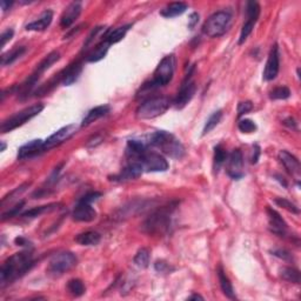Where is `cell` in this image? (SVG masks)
Listing matches in <instances>:
<instances>
[{"mask_svg":"<svg viewBox=\"0 0 301 301\" xmlns=\"http://www.w3.org/2000/svg\"><path fill=\"white\" fill-rule=\"evenodd\" d=\"M238 128L242 133H253L256 131V124L249 119H241L238 124Z\"/></svg>","mask_w":301,"mask_h":301,"instance_id":"39","label":"cell"},{"mask_svg":"<svg viewBox=\"0 0 301 301\" xmlns=\"http://www.w3.org/2000/svg\"><path fill=\"white\" fill-rule=\"evenodd\" d=\"M187 8L188 6L187 4H185V3H181V2L172 3V4L167 5L166 8L161 10L160 15L162 17H165V18H175V17L184 15Z\"/></svg>","mask_w":301,"mask_h":301,"instance_id":"26","label":"cell"},{"mask_svg":"<svg viewBox=\"0 0 301 301\" xmlns=\"http://www.w3.org/2000/svg\"><path fill=\"white\" fill-rule=\"evenodd\" d=\"M43 110H44L43 104H36L30 107L24 108V110L19 111V112L15 113L13 116L9 117L8 119L3 121L2 126H0V132H2V133H8V132H11L13 130H16V128L23 126L24 124H26L27 121L31 120L32 118L38 116Z\"/></svg>","mask_w":301,"mask_h":301,"instance_id":"6","label":"cell"},{"mask_svg":"<svg viewBox=\"0 0 301 301\" xmlns=\"http://www.w3.org/2000/svg\"><path fill=\"white\" fill-rule=\"evenodd\" d=\"M138 161L140 162L144 171L146 172H165L170 167L167 160L162 157L161 154L151 151L145 152V153L138 159Z\"/></svg>","mask_w":301,"mask_h":301,"instance_id":"10","label":"cell"},{"mask_svg":"<svg viewBox=\"0 0 301 301\" xmlns=\"http://www.w3.org/2000/svg\"><path fill=\"white\" fill-rule=\"evenodd\" d=\"M108 112H110V106H108V105H100V106L92 108V110L89 111V113H87L86 117L83 119L81 127L90 126L91 124L96 123L97 120L100 119V118L107 116Z\"/></svg>","mask_w":301,"mask_h":301,"instance_id":"24","label":"cell"},{"mask_svg":"<svg viewBox=\"0 0 301 301\" xmlns=\"http://www.w3.org/2000/svg\"><path fill=\"white\" fill-rule=\"evenodd\" d=\"M39 76H37L36 73H33L31 77H29L27 79L24 81V83L22 84L18 87V92H17V94H18V98H20V99H25V98L29 97V94L32 92V90L35 89L36 84L38 83L39 80Z\"/></svg>","mask_w":301,"mask_h":301,"instance_id":"30","label":"cell"},{"mask_svg":"<svg viewBox=\"0 0 301 301\" xmlns=\"http://www.w3.org/2000/svg\"><path fill=\"white\" fill-rule=\"evenodd\" d=\"M110 46H111V44L104 38L99 44H97L96 46L91 49V51L87 53V56H86V60L89 63H97V62H99V60L104 59L105 56H106L108 52Z\"/></svg>","mask_w":301,"mask_h":301,"instance_id":"23","label":"cell"},{"mask_svg":"<svg viewBox=\"0 0 301 301\" xmlns=\"http://www.w3.org/2000/svg\"><path fill=\"white\" fill-rule=\"evenodd\" d=\"M259 155H260V148L258 145H255L254 148H253V155H252V164H256L258 162V159H259Z\"/></svg>","mask_w":301,"mask_h":301,"instance_id":"48","label":"cell"},{"mask_svg":"<svg viewBox=\"0 0 301 301\" xmlns=\"http://www.w3.org/2000/svg\"><path fill=\"white\" fill-rule=\"evenodd\" d=\"M74 240L81 246H96L100 242L101 235L98 232L87 231L78 234Z\"/></svg>","mask_w":301,"mask_h":301,"instance_id":"27","label":"cell"},{"mask_svg":"<svg viewBox=\"0 0 301 301\" xmlns=\"http://www.w3.org/2000/svg\"><path fill=\"white\" fill-rule=\"evenodd\" d=\"M280 70V54H279V47L278 45H273L272 49L269 51L268 59H267L265 70H263V79L266 81L274 80L276 76L279 74Z\"/></svg>","mask_w":301,"mask_h":301,"instance_id":"13","label":"cell"},{"mask_svg":"<svg viewBox=\"0 0 301 301\" xmlns=\"http://www.w3.org/2000/svg\"><path fill=\"white\" fill-rule=\"evenodd\" d=\"M227 174L234 180H239L243 177V158L241 151H232L227 159Z\"/></svg>","mask_w":301,"mask_h":301,"instance_id":"14","label":"cell"},{"mask_svg":"<svg viewBox=\"0 0 301 301\" xmlns=\"http://www.w3.org/2000/svg\"><path fill=\"white\" fill-rule=\"evenodd\" d=\"M143 172H144V168H143V166H141V164L139 161L138 160L130 161L128 162L127 166L125 167L119 174L114 175L113 179H111V180L119 181V182L133 180V179L139 178L140 175L143 174Z\"/></svg>","mask_w":301,"mask_h":301,"instance_id":"16","label":"cell"},{"mask_svg":"<svg viewBox=\"0 0 301 301\" xmlns=\"http://www.w3.org/2000/svg\"><path fill=\"white\" fill-rule=\"evenodd\" d=\"M25 52H26V47L25 46L15 47V49H13L12 51H10V52L3 54V56H2V65L3 66L12 65V64L15 62H17V60H18L19 58H22Z\"/></svg>","mask_w":301,"mask_h":301,"instance_id":"31","label":"cell"},{"mask_svg":"<svg viewBox=\"0 0 301 301\" xmlns=\"http://www.w3.org/2000/svg\"><path fill=\"white\" fill-rule=\"evenodd\" d=\"M148 146L160 148L165 154L174 159H180L185 154V147L180 140L177 139L173 134L166 131H158L151 134L146 140Z\"/></svg>","mask_w":301,"mask_h":301,"instance_id":"2","label":"cell"},{"mask_svg":"<svg viewBox=\"0 0 301 301\" xmlns=\"http://www.w3.org/2000/svg\"><path fill=\"white\" fill-rule=\"evenodd\" d=\"M134 263L140 268H146L150 265V252L146 248H141L134 256Z\"/></svg>","mask_w":301,"mask_h":301,"instance_id":"37","label":"cell"},{"mask_svg":"<svg viewBox=\"0 0 301 301\" xmlns=\"http://www.w3.org/2000/svg\"><path fill=\"white\" fill-rule=\"evenodd\" d=\"M101 197V193H99V192H92V193H89L86 194L85 197H83L80 199L81 201H85V202H89V204H93L94 201H97L98 199H99Z\"/></svg>","mask_w":301,"mask_h":301,"instance_id":"44","label":"cell"},{"mask_svg":"<svg viewBox=\"0 0 301 301\" xmlns=\"http://www.w3.org/2000/svg\"><path fill=\"white\" fill-rule=\"evenodd\" d=\"M273 255L278 256L280 259L283 260H292V254H289V252L285 251V249H274V251H272Z\"/></svg>","mask_w":301,"mask_h":301,"instance_id":"45","label":"cell"},{"mask_svg":"<svg viewBox=\"0 0 301 301\" xmlns=\"http://www.w3.org/2000/svg\"><path fill=\"white\" fill-rule=\"evenodd\" d=\"M81 10H83V5H81L80 2L71 3L65 11H64L62 18H60V26H62V29H69L78 19V17L80 16Z\"/></svg>","mask_w":301,"mask_h":301,"instance_id":"18","label":"cell"},{"mask_svg":"<svg viewBox=\"0 0 301 301\" xmlns=\"http://www.w3.org/2000/svg\"><path fill=\"white\" fill-rule=\"evenodd\" d=\"M72 218L79 222H91L97 218V212L92 207V204L79 200L72 213Z\"/></svg>","mask_w":301,"mask_h":301,"instance_id":"15","label":"cell"},{"mask_svg":"<svg viewBox=\"0 0 301 301\" xmlns=\"http://www.w3.org/2000/svg\"><path fill=\"white\" fill-rule=\"evenodd\" d=\"M216 273H218L219 282H220L222 293H224L227 297H229V299H232V300L236 299L234 288H233V286H232V282L229 281L228 276L226 275L225 270L222 269V267H219L218 270H216Z\"/></svg>","mask_w":301,"mask_h":301,"instance_id":"25","label":"cell"},{"mask_svg":"<svg viewBox=\"0 0 301 301\" xmlns=\"http://www.w3.org/2000/svg\"><path fill=\"white\" fill-rule=\"evenodd\" d=\"M58 206H59V204H50V205L38 206V207H33L31 209H29V211L24 212L22 214V216H23V218H27V219L37 218V216L45 214V213L54 211V209L58 208Z\"/></svg>","mask_w":301,"mask_h":301,"instance_id":"32","label":"cell"},{"mask_svg":"<svg viewBox=\"0 0 301 301\" xmlns=\"http://www.w3.org/2000/svg\"><path fill=\"white\" fill-rule=\"evenodd\" d=\"M275 204L279 206V207H282L287 209L288 212H292L294 214H299V208L296 207V205H294L293 202H290L289 200H287L285 198H275Z\"/></svg>","mask_w":301,"mask_h":301,"instance_id":"40","label":"cell"},{"mask_svg":"<svg viewBox=\"0 0 301 301\" xmlns=\"http://www.w3.org/2000/svg\"><path fill=\"white\" fill-rule=\"evenodd\" d=\"M78 128H79V126L76 124L67 125V126L60 128V130L57 131L56 133H53L51 137H49L44 141V148H45V151H49L51 148L59 146V145H62L65 143V141L71 139L78 132Z\"/></svg>","mask_w":301,"mask_h":301,"instance_id":"12","label":"cell"},{"mask_svg":"<svg viewBox=\"0 0 301 301\" xmlns=\"http://www.w3.org/2000/svg\"><path fill=\"white\" fill-rule=\"evenodd\" d=\"M13 5V2H5V0H3L2 3H0V6H2V10L3 11H8V10H10V8Z\"/></svg>","mask_w":301,"mask_h":301,"instance_id":"50","label":"cell"},{"mask_svg":"<svg viewBox=\"0 0 301 301\" xmlns=\"http://www.w3.org/2000/svg\"><path fill=\"white\" fill-rule=\"evenodd\" d=\"M24 205H25V201H20L17 204L15 207H12L10 211H8L6 213L3 214V220H8V219L15 218V216H18V214L20 213V211L24 208Z\"/></svg>","mask_w":301,"mask_h":301,"instance_id":"41","label":"cell"},{"mask_svg":"<svg viewBox=\"0 0 301 301\" xmlns=\"http://www.w3.org/2000/svg\"><path fill=\"white\" fill-rule=\"evenodd\" d=\"M52 19H53V12L51 11V10H46V11H44L36 20H33L32 23L27 24L26 30L27 31H36V32L45 31L47 27L51 25V23H52Z\"/></svg>","mask_w":301,"mask_h":301,"instance_id":"21","label":"cell"},{"mask_svg":"<svg viewBox=\"0 0 301 301\" xmlns=\"http://www.w3.org/2000/svg\"><path fill=\"white\" fill-rule=\"evenodd\" d=\"M0 143H2V148H0V151L4 152V151L6 150V144H5V141H0Z\"/></svg>","mask_w":301,"mask_h":301,"instance_id":"52","label":"cell"},{"mask_svg":"<svg viewBox=\"0 0 301 301\" xmlns=\"http://www.w3.org/2000/svg\"><path fill=\"white\" fill-rule=\"evenodd\" d=\"M42 152H45V148H44V141L40 139L32 140L19 148L18 159H20V160H25V159L36 157V155L40 154Z\"/></svg>","mask_w":301,"mask_h":301,"instance_id":"19","label":"cell"},{"mask_svg":"<svg viewBox=\"0 0 301 301\" xmlns=\"http://www.w3.org/2000/svg\"><path fill=\"white\" fill-rule=\"evenodd\" d=\"M59 59H60V53L58 52V51H53V52L47 54L45 58H44L42 62L39 63V65L37 66V69L33 73H36L37 76L40 77L44 72H45V71L49 70L54 63L58 62Z\"/></svg>","mask_w":301,"mask_h":301,"instance_id":"29","label":"cell"},{"mask_svg":"<svg viewBox=\"0 0 301 301\" xmlns=\"http://www.w3.org/2000/svg\"><path fill=\"white\" fill-rule=\"evenodd\" d=\"M289 97H290V91L288 87L286 86L275 87V89L270 91L269 93V98L272 100H285V99H288Z\"/></svg>","mask_w":301,"mask_h":301,"instance_id":"38","label":"cell"},{"mask_svg":"<svg viewBox=\"0 0 301 301\" xmlns=\"http://www.w3.org/2000/svg\"><path fill=\"white\" fill-rule=\"evenodd\" d=\"M193 72L194 66H192L189 69L188 73L186 74L184 81H182L180 90L178 91L177 97L174 99V105L177 106V108L185 107L192 100V98L194 97L195 91H197V85H195V81L193 80Z\"/></svg>","mask_w":301,"mask_h":301,"instance_id":"9","label":"cell"},{"mask_svg":"<svg viewBox=\"0 0 301 301\" xmlns=\"http://www.w3.org/2000/svg\"><path fill=\"white\" fill-rule=\"evenodd\" d=\"M67 290H69L73 296H81L85 293L86 287L80 279H72L67 283Z\"/></svg>","mask_w":301,"mask_h":301,"instance_id":"36","label":"cell"},{"mask_svg":"<svg viewBox=\"0 0 301 301\" xmlns=\"http://www.w3.org/2000/svg\"><path fill=\"white\" fill-rule=\"evenodd\" d=\"M226 160H227L226 150L221 145H216L214 147V158H213V170H214V173H218V172L221 170V167L225 165Z\"/></svg>","mask_w":301,"mask_h":301,"instance_id":"33","label":"cell"},{"mask_svg":"<svg viewBox=\"0 0 301 301\" xmlns=\"http://www.w3.org/2000/svg\"><path fill=\"white\" fill-rule=\"evenodd\" d=\"M33 266V255L30 251H24L13 254L3 263L0 270V283L4 287L23 276Z\"/></svg>","mask_w":301,"mask_h":301,"instance_id":"1","label":"cell"},{"mask_svg":"<svg viewBox=\"0 0 301 301\" xmlns=\"http://www.w3.org/2000/svg\"><path fill=\"white\" fill-rule=\"evenodd\" d=\"M278 157L280 162H281L283 167L286 168L287 172H288L290 175L297 177V175L300 174V162L293 154H290L289 152L287 151H280Z\"/></svg>","mask_w":301,"mask_h":301,"instance_id":"20","label":"cell"},{"mask_svg":"<svg viewBox=\"0 0 301 301\" xmlns=\"http://www.w3.org/2000/svg\"><path fill=\"white\" fill-rule=\"evenodd\" d=\"M171 106V100L167 97H152L143 101L135 111L138 119H154L164 114Z\"/></svg>","mask_w":301,"mask_h":301,"instance_id":"4","label":"cell"},{"mask_svg":"<svg viewBox=\"0 0 301 301\" xmlns=\"http://www.w3.org/2000/svg\"><path fill=\"white\" fill-rule=\"evenodd\" d=\"M78 263L77 256L72 252H62L58 253L50 260L49 267H47V272L51 275L59 276L63 275L64 273L69 272Z\"/></svg>","mask_w":301,"mask_h":301,"instance_id":"8","label":"cell"},{"mask_svg":"<svg viewBox=\"0 0 301 301\" xmlns=\"http://www.w3.org/2000/svg\"><path fill=\"white\" fill-rule=\"evenodd\" d=\"M13 35H15V31L12 29L6 30V31L2 33V37H0V39H2V47H5L6 44L13 38Z\"/></svg>","mask_w":301,"mask_h":301,"instance_id":"43","label":"cell"},{"mask_svg":"<svg viewBox=\"0 0 301 301\" xmlns=\"http://www.w3.org/2000/svg\"><path fill=\"white\" fill-rule=\"evenodd\" d=\"M130 29L131 25H125L117 27V29L114 30H106V35H105L104 38L106 39L111 45H112V44H117L125 38V36H126V33Z\"/></svg>","mask_w":301,"mask_h":301,"instance_id":"28","label":"cell"},{"mask_svg":"<svg viewBox=\"0 0 301 301\" xmlns=\"http://www.w3.org/2000/svg\"><path fill=\"white\" fill-rule=\"evenodd\" d=\"M253 110V105L251 101H243V103H239L238 105V117L240 118L243 114L251 112Z\"/></svg>","mask_w":301,"mask_h":301,"instance_id":"42","label":"cell"},{"mask_svg":"<svg viewBox=\"0 0 301 301\" xmlns=\"http://www.w3.org/2000/svg\"><path fill=\"white\" fill-rule=\"evenodd\" d=\"M204 300V297L201 295H199V294H193V295H191L188 297V300Z\"/></svg>","mask_w":301,"mask_h":301,"instance_id":"51","label":"cell"},{"mask_svg":"<svg viewBox=\"0 0 301 301\" xmlns=\"http://www.w3.org/2000/svg\"><path fill=\"white\" fill-rule=\"evenodd\" d=\"M16 243L18 246H30V241L25 238H23V236H19V238H17L16 240Z\"/></svg>","mask_w":301,"mask_h":301,"instance_id":"49","label":"cell"},{"mask_svg":"<svg viewBox=\"0 0 301 301\" xmlns=\"http://www.w3.org/2000/svg\"><path fill=\"white\" fill-rule=\"evenodd\" d=\"M154 267H155V269H157L158 272H160V273H165V272H167L168 269H170V265H168V263H166L165 261H157V263H155Z\"/></svg>","mask_w":301,"mask_h":301,"instance_id":"46","label":"cell"},{"mask_svg":"<svg viewBox=\"0 0 301 301\" xmlns=\"http://www.w3.org/2000/svg\"><path fill=\"white\" fill-rule=\"evenodd\" d=\"M279 274L286 281L296 283V285L300 283V272L297 269L293 268V267H281L279 269Z\"/></svg>","mask_w":301,"mask_h":301,"instance_id":"34","label":"cell"},{"mask_svg":"<svg viewBox=\"0 0 301 301\" xmlns=\"http://www.w3.org/2000/svg\"><path fill=\"white\" fill-rule=\"evenodd\" d=\"M174 70H175V57L173 54L164 57L154 71L153 79L151 80L152 84H153L158 90L160 89V87L168 85V84L172 81V79H173Z\"/></svg>","mask_w":301,"mask_h":301,"instance_id":"7","label":"cell"},{"mask_svg":"<svg viewBox=\"0 0 301 301\" xmlns=\"http://www.w3.org/2000/svg\"><path fill=\"white\" fill-rule=\"evenodd\" d=\"M81 71H83V65H81L80 62H74L71 64V65L67 66L65 70L62 71L63 85L70 86L76 83L78 78H79V76L81 74Z\"/></svg>","mask_w":301,"mask_h":301,"instance_id":"22","label":"cell"},{"mask_svg":"<svg viewBox=\"0 0 301 301\" xmlns=\"http://www.w3.org/2000/svg\"><path fill=\"white\" fill-rule=\"evenodd\" d=\"M246 13H247V20L242 25L241 32H240L239 44L241 45L247 40V38L251 35L254 25L258 22L259 15H260V6L256 2H248L247 6H246Z\"/></svg>","mask_w":301,"mask_h":301,"instance_id":"11","label":"cell"},{"mask_svg":"<svg viewBox=\"0 0 301 301\" xmlns=\"http://www.w3.org/2000/svg\"><path fill=\"white\" fill-rule=\"evenodd\" d=\"M199 22V16L197 15V13H192L191 17H189V24H188V27L189 29H193V27L195 26V24H197Z\"/></svg>","mask_w":301,"mask_h":301,"instance_id":"47","label":"cell"},{"mask_svg":"<svg viewBox=\"0 0 301 301\" xmlns=\"http://www.w3.org/2000/svg\"><path fill=\"white\" fill-rule=\"evenodd\" d=\"M174 206L167 205L155 211L150 218L145 221L144 229L150 234H162L170 229L171 214L173 212Z\"/></svg>","mask_w":301,"mask_h":301,"instance_id":"5","label":"cell"},{"mask_svg":"<svg viewBox=\"0 0 301 301\" xmlns=\"http://www.w3.org/2000/svg\"><path fill=\"white\" fill-rule=\"evenodd\" d=\"M267 216H268V224L270 232L274 233L275 235L285 236L287 232V224L275 209L267 207Z\"/></svg>","mask_w":301,"mask_h":301,"instance_id":"17","label":"cell"},{"mask_svg":"<svg viewBox=\"0 0 301 301\" xmlns=\"http://www.w3.org/2000/svg\"><path fill=\"white\" fill-rule=\"evenodd\" d=\"M232 12L228 10L213 13L202 26V32L209 38H219L228 31L232 25Z\"/></svg>","mask_w":301,"mask_h":301,"instance_id":"3","label":"cell"},{"mask_svg":"<svg viewBox=\"0 0 301 301\" xmlns=\"http://www.w3.org/2000/svg\"><path fill=\"white\" fill-rule=\"evenodd\" d=\"M221 118H222V111L221 110L215 111V112L208 118L207 121H206L204 131H202V134L206 135V134H208L212 130H214V128L218 126V124L220 123Z\"/></svg>","mask_w":301,"mask_h":301,"instance_id":"35","label":"cell"}]
</instances>
